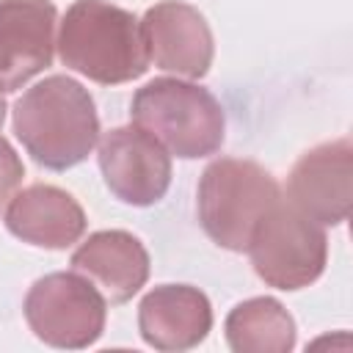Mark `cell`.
I'll list each match as a JSON object with an SVG mask.
<instances>
[{
  "label": "cell",
  "mask_w": 353,
  "mask_h": 353,
  "mask_svg": "<svg viewBox=\"0 0 353 353\" xmlns=\"http://www.w3.org/2000/svg\"><path fill=\"white\" fill-rule=\"evenodd\" d=\"M248 256L256 276L276 290H301L317 281L328 259V237L317 221L279 199L254 226Z\"/></svg>",
  "instance_id": "obj_5"
},
{
  "label": "cell",
  "mask_w": 353,
  "mask_h": 353,
  "mask_svg": "<svg viewBox=\"0 0 353 353\" xmlns=\"http://www.w3.org/2000/svg\"><path fill=\"white\" fill-rule=\"evenodd\" d=\"M69 265L88 279L108 303H127L149 279V254L143 243L124 229L88 234V240L74 248Z\"/></svg>",
  "instance_id": "obj_12"
},
{
  "label": "cell",
  "mask_w": 353,
  "mask_h": 353,
  "mask_svg": "<svg viewBox=\"0 0 353 353\" xmlns=\"http://www.w3.org/2000/svg\"><path fill=\"white\" fill-rule=\"evenodd\" d=\"M6 110H8V105H6V99H3V91H0V127H3V121H6Z\"/></svg>",
  "instance_id": "obj_16"
},
{
  "label": "cell",
  "mask_w": 353,
  "mask_h": 353,
  "mask_svg": "<svg viewBox=\"0 0 353 353\" xmlns=\"http://www.w3.org/2000/svg\"><path fill=\"white\" fill-rule=\"evenodd\" d=\"M52 0H0V91L11 94L41 74L55 55Z\"/></svg>",
  "instance_id": "obj_10"
},
{
  "label": "cell",
  "mask_w": 353,
  "mask_h": 353,
  "mask_svg": "<svg viewBox=\"0 0 353 353\" xmlns=\"http://www.w3.org/2000/svg\"><path fill=\"white\" fill-rule=\"evenodd\" d=\"M6 229L22 243L61 251L77 243L85 232V212L77 199L55 185H28L14 193L6 207Z\"/></svg>",
  "instance_id": "obj_13"
},
{
  "label": "cell",
  "mask_w": 353,
  "mask_h": 353,
  "mask_svg": "<svg viewBox=\"0 0 353 353\" xmlns=\"http://www.w3.org/2000/svg\"><path fill=\"white\" fill-rule=\"evenodd\" d=\"M11 127L25 152L50 171L83 163L99 141L94 97L69 74H50L30 85L14 102Z\"/></svg>",
  "instance_id": "obj_1"
},
{
  "label": "cell",
  "mask_w": 353,
  "mask_h": 353,
  "mask_svg": "<svg viewBox=\"0 0 353 353\" xmlns=\"http://www.w3.org/2000/svg\"><path fill=\"white\" fill-rule=\"evenodd\" d=\"M212 328L210 298L190 284H160L138 306L143 342L163 353H182L207 339Z\"/></svg>",
  "instance_id": "obj_11"
},
{
  "label": "cell",
  "mask_w": 353,
  "mask_h": 353,
  "mask_svg": "<svg viewBox=\"0 0 353 353\" xmlns=\"http://www.w3.org/2000/svg\"><path fill=\"white\" fill-rule=\"evenodd\" d=\"M22 176H25V165H22L19 154L0 135V212L11 201V196L17 193V188L22 185Z\"/></svg>",
  "instance_id": "obj_15"
},
{
  "label": "cell",
  "mask_w": 353,
  "mask_h": 353,
  "mask_svg": "<svg viewBox=\"0 0 353 353\" xmlns=\"http://www.w3.org/2000/svg\"><path fill=\"white\" fill-rule=\"evenodd\" d=\"M132 124L146 130L165 152L196 160L215 154L223 143L226 116L221 102L201 85L179 77H154L135 91Z\"/></svg>",
  "instance_id": "obj_3"
},
{
  "label": "cell",
  "mask_w": 353,
  "mask_h": 353,
  "mask_svg": "<svg viewBox=\"0 0 353 353\" xmlns=\"http://www.w3.org/2000/svg\"><path fill=\"white\" fill-rule=\"evenodd\" d=\"M223 331L234 353H290L295 347L292 314L268 295L237 303L226 314Z\"/></svg>",
  "instance_id": "obj_14"
},
{
  "label": "cell",
  "mask_w": 353,
  "mask_h": 353,
  "mask_svg": "<svg viewBox=\"0 0 353 353\" xmlns=\"http://www.w3.org/2000/svg\"><path fill=\"white\" fill-rule=\"evenodd\" d=\"M30 331L50 347L83 350L91 347L108 317V301L80 273H47L36 279L22 303Z\"/></svg>",
  "instance_id": "obj_6"
},
{
  "label": "cell",
  "mask_w": 353,
  "mask_h": 353,
  "mask_svg": "<svg viewBox=\"0 0 353 353\" xmlns=\"http://www.w3.org/2000/svg\"><path fill=\"white\" fill-rule=\"evenodd\" d=\"M97 157L108 190L124 204L152 207L171 185V154L138 124L105 132Z\"/></svg>",
  "instance_id": "obj_7"
},
{
  "label": "cell",
  "mask_w": 353,
  "mask_h": 353,
  "mask_svg": "<svg viewBox=\"0 0 353 353\" xmlns=\"http://www.w3.org/2000/svg\"><path fill=\"white\" fill-rule=\"evenodd\" d=\"M353 143L336 138L301 154L287 176V201L320 226H339L350 215Z\"/></svg>",
  "instance_id": "obj_8"
},
{
  "label": "cell",
  "mask_w": 353,
  "mask_h": 353,
  "mask_svg": "<svg viewBox=\"0 0 353 353\" xmlns=\"http://www.w3.org/2000/svg\"><path fill=\"white\" fill-rule=\"evenodd\" d=\"M141 33L149 61H154L157 69L174 72L176 77L188 80H199L210 72L215 55L212 30L204 14L190 3H154L141 19Z\"/></svg>",
  "instance_id": "obj_9"
},
{
  "label": "cell",
  "mask_w": 353,
  "mask_h": 353,
  "mask_svg": "<svg viewBox=\"0 0 353 353\" xmlns=\"http://www.w3.org/2000/svg\"><path fill=\"white\" fill-rule=\"evenodd\" d=\"M281 199L279 182L254 160H212L196 190L199 223L226 251H245L259 218Z\"/></svg>",
  "instance_id": "obj_4"
},
{
  "label": "cell",
  "mask_w": 353,
  "mask_h": 353,
  "mask_svg": "<svg viewBox=\"0 0 353 353\" xmlns=\"http://www.w3.org/2000/svg\"><path fill=\"white\" fill-rule=\"evenodd\" d=\"M58 55L66 69L99 85L138 80L149 69L141 19L108 0H74L58 22Z\"/></svg>",
  "instance_id": "obj_2"
}]
</instances>
